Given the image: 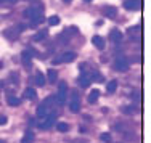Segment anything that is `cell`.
Masks as SVG:
<instances>
[{"label":"cell","instance_id":"obj_27","mask_svg":"<svg viewBox=\"0 0 151 143\" xmlns=\"http://www.w3.org/2000/svg\"><path fill=\"white\" fill-rule=\"evenodd\" d=\"M2 2H10V3H13L15 0H2Z\"/></svg>","mask_w":151,"mask_h":143},{"label":"cell","instance_id":"obj_15","mask_svg":"<svg viewBox=\"0 0 151 143\" xmlns=\"http://www.w3.org/2000/svg\"><path fill=\"white\" fill-rule=\"evenodd\" d=\"M32 140H34V132H32V130H27L26 135L23 137V140H21V143H31Z\"/></svg>","mask_w":151,"mask_h":143},{"label":"cell","instance_id":"obj_23","mask_svg":"<svg viewBox=\"0 0 151 143\" xmlns=\"http://www.w3.org/2000/svg\"><path fill=\"white\" fill-rule=\"evenodd\" d=\"M100 138H101L105 143H109L111 142V135L109 134H101V137H100Z\"/></svg>","mask_w":151,"mask_h":143},{"label":"cell","instance_id":"obj_16","mask_svg":"<svg viewBox=\"0 0 151 143\" xmlns=\"http://www.w3.org/2000/svg\"><path fill=\"white\" fill-rule=\"evenodd\" d=\"M88 84H90V79H88V76L82 74L81 79H79V85H81V87H88Z\"/></svg>","mask_w":151,"mask_h":143},{"label":"cell","instance_id":"obj_14","mask_svg":"<svg viewBox=\"0 0 151 143\" xmlns=\"http://www.w3.org/2000/svg\"><path fill=\"white\" fill-rule=\"evenodd\" d=\"M116 88H117V82H116V80H109V82L106 84L108 93H113V92H116Z\"/></svg>","mask_w":151,"mask_h":143},{"label":"cell","instance_id":"obj_9","mask_svg":"<svg viewBox=\"0 0 151 143\" xmlns=\"http://www.w3.org/2000/svg\"><path fill=\"white\" fill-rule=\"evenodd\" d=\"M92 42H93V45H95L98 50H103V48H105V40H103L100 35H95V37L92 39Z\"/></svg>","mask_w":151,"mask_h":143},{"label":"cell","instance_id":"obj_4","mask_svg":"<svg viewBox=\"0 0 151 143\" xmlns=\"http://www.w3.org/2000/svg\"><path fill=\"white\" fill-rule=\"evenodd\" d=\"M69 109L71 113H79L81 109V101H79V93L77 92H71V101H69Z\"/></svg>","mask_w":151,"mask_h":143},{"label":"cell","instance_id":"obj_11","mask_svg":"<svg viewBox=\"0 0 151 143\" xmlns=\"http://www.w3.org/2000/svg\"><path fill=\"white\" fill-rule=\"evenodd\" d=\"M111 40L113 42H121L122 40V32L117 31V29L111 31Z\"/></svg>","mask_w":151,"mask_h":143},{"label":"cell","instance_id":"obj_29","mask_svg":"<svg viewBox=\"0 0 151 143\" xmlns=\"http://www.w3.org/2000/svg\"><path fill=\"white\" fill-rule=\"evenodd\" d=\"M0 143H6V142L5 140H0Z\"/></svg>","mask_w":151,"mask_h":143},{"label":"cell","instance_id":"obj_19","mask_svg":"<svg viewBox=\"0 0 151 143\" xmlns=\"http://www.w3.org/2000/svg\"><path fill=\"white\" fill-rule=\"evenodd\" d=\"M35 84H37L39 87H42V85L45 84V77H44V74H42V73L35 74Z\"/></svg>","mask_w":151,"mask_h":143},{"label":"cell","instance_id":"obj_6","mask_svg":"<svg viewBox=\"0 0 151 143\" xmlns=\"http://www.w3.org/2000/svg\"><path fill=\"white\" fill-rule=\"evenodd\" d=\"M114 69L121 71V73H125L129 69V61L124 58V56H117L116 61H114Z\"/></svg>","mask_w":151,"mask_h":143},{"label":"cell","instance_id":"obj_21","mask_svg":"<svg viewBox=\"0 0 151 143\" xmlns=\"http://www.w3.org/2000/svg\"><path fill=\"white\" fill-rule=\"evenodd\" d=\"M56 129H58V132H63V134H64V132L69 130V126H68L66 122H60L58 126H56Z\"/></svg>","mask_w":151,"mask_h":143},{"label":"cell","instance_id":"obj_8","mask_svg":"<svg viewBox=\"0 0 151 143\" xmlns=\"http://www.w3.org/2000/svg\"><path fill=\"white\" fill-rule=\"evenodd\" d=\"M32 52H29V50H24L23 53H21V60H23L24 64H31V60H32Z\"/></svg>","mask_w":151,"mask_h":143},{"label":"cell","instance_id":"obj_24","mask_svg":"<svg viewBox=\"0 0 151 143\" xmlns=\"http://www.w3.org/2000/svg\"><path fill=\"white\" fill-rule=\"evenodd\" d=\"M106 15L109 18H114V16H116V10H114V8H108L106 10Z\"/></svg>","mask_w":151,"mask_h":143},{"label":"cell","instance_id":"obj_26","mask_svg":"<svg viewBox=\"0 0 151 143\" xmlns=\"http://www.w3.org/2000/svg\"><path fill=\"white\" fill-rule=\"evenodd\" d=\"M122 111H124V113H134L135 108H122Z\"/></svg>","mask_w":151,"mask_h":143},{"label":"cell","instance_id":"obj_20","mask_svg":"<svg viewBox=\"0 0 151 143\" xmlns=\"http://www.w3.org/2000/svg\"><path fill=\"white\" fill-rule=\"evenodd\" d=\"M47 35H48V29H44V31H40V32H39V34H35L34 35V40H42V39H44V37H47Z\"/></svg>","mask_w":151,"mask_h":143},{"label":"cell","instance_id":"obj_25","mask_svg":"<svg viewBox=\"0 0 151 143\" xmlns=\"http://www.w3.org/2000/svg\"><path fill=\"white\" fill-rule=\"evenodd\" d=\"M6 122H8V119H6L5 116H0V126H5Z\"/></svg>","mask_w":151,"mask_h":143},{"label":"cell","instance_id":"obj_12","mask_svg":"<svg viewBox=\"0 0 151 143\" xmlns=\"http://www.w3.org/2000/svg\"><path fill=\"white\" fill-rule=\"evenodd\" d=\"M98 98H100V90H96V88H95V90H92L90 95H88V103H92V105H93Z\"/></svg>","mask_w":151,"mask_h":143},{"label":"cell","instance_id":"obj_31","mask_svg":"<svg viewBox=\"0 0 151 143\" xmlns=\"http://www.w3.org/2000/svg\"><path fill=\"white\" fill-rule=\"evenodd\" d=\"M0 68H2V63H0Z\"/></svg>","mask_w":151,"mask_h":143},{"label":"cell","instance_id":"obj_22","mask_svg":"<svg viewBox=\"0 0 151 143\" xmlns=\"http://www.w3.org/2000/svg\"><path fill=\"white\" fill-rule=\"evenodd\" d=\"M48 24L50 26H56V24H60V18L58 16H52L48 19Z\"/></svg>","mask_w":151,"mask_h":143},{"label":"cell","instance_id":"obj_10","mask_svg":"<svg viewBox=\"0 0 151 143\" xmlns=\"http://www.w3.org/2000/svg\"><path fill=\"white\" fill-rule=\"evenodd\" d=\"M35 96H37V93H35V90L32 87H27L26 90H24V98L27 100H35Z\"/></svg>","mask_w":151,"mask_h":143},{"label":"cell","instance_id":"obj_5","mask_svg":"<svg viewBox=\"0 0 151 143\" xmlns=\"http://www.w3.org/2000/svg\"><path fill=\"white\" fill-rule=\"evenodd\" d=\"M66 96H68V85H66V82H60L58 95H56V100H58V103L64 105V103H66Z\"/></svg>","mask_w":151,"mask_h":143},{"label":"cell","instance_id":"obj_7","mask_svg":"<svg viewBox=\"0 0 151 143\" xmlns=\"http://www.w3.org/2000/svg\"><path fill=\"white\" fill-rule=\"evenodd\" d=\"M124 8L125 10H138L140 0H127V2H124Z\"/></svg>","mask_w":151,"mask_h":143},{"label":"cell","instance_id":"obj_18","mask_svg":"<svg viewBox=\"0 0 151 143\" xmlns=\"http://www.w3.org/2000/svg\"><path fill=\"white\" fill-rule=\"evenodd\" d=\"M8 105L10 106H19L21 98H18V96H8Z\"/></svg>","mask_w":151,"mask_h":143},{"label":"cell","instance_id":"obj_30","mask_svg":"<svg viewBox=\"0 0 151 143\" xmlns=\"http://www.w3.org/2000/svg\"><path fill=\"white\" fill-rule=\"evenodd\" d=\"M84 2H92V0H84Z\"/></svg>","mask_w":151,"mask_h":143},{"label":"cell","instance_id":"obj_17","mask_svg":"<svg viewBox=\"0 0 151 143\" xmlns=\"http://www.w3.org/2000/svg\"><path fill=\"white\" fill-rule=\"evenodd\" d=\"M37 116L42 117V119L47 116V105H44V103H42V105L39 106V108H37Z\"/></svg>","mask_w":151,"mask_h":143},{"label":"cell","instance_id":"obj_2","mask_svg":"<svg viewBox=\"0 0 151 143\" xmlns=\"http://www.w3.org/2000/svg\"><path fill=\"white\" fill-rule=\"evenodd\" d=\"M55 119H56V114H55V113L47 114V116L44 117V121L39 124V129H42V130H47V129H50V127L53 126V124H55Z\"/></svg>","mask_w":151,"mask_h":143},{"label":"cell","instance_id":"obj_3","mask_svg":"<svg viewBox=\"0 0 151 143\" xmlns=\"http://www.w3.org/2000/svg\"><path fill=\"white\" fill-rule=\"evenodd\" d=\"M76 56H77V53H74V52H66V53H63L61 56H58V58L53 60V64H58V63H71V61H74V60H76Z\"/></svg>","mask_w":151,"mask_h":143},{"label":"cell","instance_id":"obj_28","mask_svg":"<svg viewBox=\"0 0 151 143\" xmlns=\"http://www.w3.org/2000/svg\"><path fill=\"white\" fill-rule=\"evenodd\" d=\"M63 2H66V3H69V2H71V0H63Z\"/></svg>","mask_w":151,"mask_h":143},{"label":"cell","instance_id":"obj_13","mask_svg":"<svg viewBox=\"0 0 151 143\" xmlns=\"http://www.w3.org/2000/svg\"><path fill=\"white\" fill-rule=\"evenodd\" d=\"M47 77H48V82H50V84H55V82H56V77H58V74H56L55 69H48V73H47Z\"/></svg>","mask_w":151,"mask_h":143},{"label":"cell","instance_id":"obj_1","mask_svg":"<svg viewBox=\"0 0 151 143\" xmlns=\"http://www.w3.org/2000/svg\"><path fill=\"white\" fill-rule=\"evenodd\" d=\"M24 15L27 18H31V23L32 24H39L44 21V8H42L40 5L39 6H31V8H27L26 11H24Z\"/></svg>","mask_w":151,"mask_h":143}]
</instances>
